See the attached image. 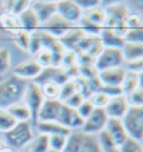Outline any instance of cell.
Instances as JSON below:
<instances>
[{"label":"cell","mask_w":143,"mask_h":152,"mask_svg":"<svg viewBox=\"0 0 143 152\" xmlns=\"http://www.w3.org/2000/svg\"><path fill=\"white\" fill-rule=\"evenodd\" d=\"M41 50V37H40V31L36 30L29 33V53L30 54H37Z\"/></svg>","instance_id":"836d02e7"},{"label":"cell","mask_w":143,"mask_h":152,"mask_svg":"<svg viewBox=\"0 0 143 152\" xmlns=\"http://www.w3.org/2000/svg\"><path fill=\"white\" fill-rule=\"evenodd\" d=\"M122 124L127 132L129 138H133L142 142L143 139V107H129Z\"/></svg>","instance_id":"7a4b0ae2"},{"label":"cell","mask_w":143,"mask_h":152,"mask_svg":"<svg viewBox=\"0 0 143 152\" xmlns=\"http://www.w3.org/2000/svg\"><path fill=\"white\" fill-rule=\"evenodd\" d=\"M0 152H14V151L12 149V148H6V146H4L3 149H0Z\"/></svg>","instance_id":"681fc988"},{"label":"cell","mask_w":143,"mask_h":152,"mask_svg":"<svg viewBox=\"0 0 143 152\" xmlns=\"http://www.w3.org/2000/svg\"><path fill=\"white\" fill-rule=\"evenodd\" d=\"M60 107L61 102L59 99H44L43 105L40 107V111L37 114V122L39 121H56Z\"/></svg>","instance_id":"9a60e30c"},{"label":"cell","mask_w":143,"mask_h":152,"mask_svg":"<svg viewBox=\"0 0 143 152\" xmlns=\"http://www.w3.org/2000/svg\"><path fill=\"white\" fill-rule=\"evenodd\" d=\"M34 61L41 67V68H47L52 67V53L46 50V48H41L37 54H34Z\"/></svg>","instance_id":"d590c367"},{"label":"cell","mask_w":143,"mask_h":152,"mask_svg":"<svg viewBox=\"0 0 143 152\" xmlns=\"http://www.w3.org/2000/svg\"><path fill=\"white\" fill-rule=\"evenodd\" d=\"M140 83H142V74H136V73H132V71L126 70V75H124L122 86H120L122 94L123 95H127L132 91H135L136 88L142 87Z\"/></svg>","instance_id":"603a6c76"},{"label":"cell","mask_w":143,"mask_h":152,"mask_svg":"<svg viewBox=\"0 0 143 152\" xmlns=\"http://www.w3.org/2000/svg\"><path fill=\"white\" fill-rule=\"evenodd\" d=\"M102 50H103V44L100 41V37L99 36L86 34L82 39V41L79 43V46L76 48V53H84L96 58Z\"/></svg>","instance_id":"4fadbf2b"},{"label":"cell","mask_w":143,"mask_h":152,"mask_svg":"<svg viewBox=\"0 0 143 152\" xmlns=\"http://www.w3.org/2000/svg\"><path fill=\"white\" fill-rule=\"evenodd\" d=\"M14 43L23 51H29V33L24 30H19L14 33Z\"/></svg>","instance_id":"60d3db41"},{"label":"cell","mask_w":143,"mask_h":152,"mask_svg":"<svg viewBox=\"0 0 143 152\" xmlns=\"http://www.w3.org/2000/svg\"><path fill=\"white\" fill-rule=\"evenodd\" d=\"M142 70H143V58L132 61V63H127V71H132V73H136V74H142Z\"/></svg>","instance_id":"c3c4849f"},{"label":"cell","mask_w":143,"mask_h":152,"mask_svg":"<svg viewBox=\"0 0 143 152\" xmlns=\"http://www.w3.org/2000/svg\"><path fill=\"white\" fill-rule=\"evenodd\" d=\"M17 19H19L20 30H24V31H27V33H32V31L39 30L40 23H39V20L36 17L34 12L30 9V6H29L26 10H23V12L17 16Z\"/></svg>","instance_id":"d6986e66"},{"label":"cell","mask_w":143,"mask_h":152,"mask_svg":"<svg viewBox=\"0 0 143 152\" xmlns=\"http://www.w3.org/2000/svg\"><path fill=\"white\" fill-rule=\"evenodd\" d=\"M84 36H86V34L83 33L79 27H72L69 31H66V33L59 39V41H60L61 46L64 47L66 51H75L76 53V48H77L79 43L82 41V39Z\"/></svg>","instance_id":"2e32d148"},{"label":"cell","mask_w":143,"mask_h":152,"mask_svg":"<svg viewBox=\"0 0 143 152\" xmlns=\"http://www.w3.org/2000/svg\"><path fill=\"white\" fill-rule=\"evenodd\" d=\"M16 124H17V121L7 113V110L0 108V132H7V131H10Z\"/></svg>","instance_id":"f546056e"},{"label":"cell","mask_w":143,"mask_h":152,"mask_svg":"<svg viewBox=\"0 0 143 152\" xmlns=\"http://www.w3.org/2000/svg\"><path fill=\"white\" fill-rule=\"evenodd\" d=\"M142 142L133 138H127L122 145L119 146V152H142Z\"/></svg>","instance_id":"74e56055"},{"label":"cell","mask_w":143,"mask_h":152,"mask_svg":"<svg viewBox=\"0 0 143 152\" xmlns=\"http://www.w3.org/2000/svg\"><path fill=\"white\" fill-rule=\"evenodd\" d=\"M122 37L124 43H143V28L126 30Z\"/></svg>","instance_id":"f35d334b"},{"label":"cell","mask_w":143,"mask_h":152,"mask_svg":"<svg viewBox=\"0 0 143 152\" xmlns=\"http://www.w3.org/2000/svg\"><path fill=\"white\" fill-rule=\"evenodd\" d=\"M75 1H76V4L82 9V12L90 10V9H93V7L100 4L99 0H75Z\"/></svg>","instance_id":"7dc6e473"},{"label":"cell","mask_w":143,"mask_h":152,"mask_svg":"<svg viewBox=\"0 0 143 152\" xmlns=\"http://www.w3.org/2000/svg\"><path fill=\"white\" fill-rule=\"evenodd\" d=\"M93 110H95V107L90 104V101H89V99H84L82 104L76 108V111H77V114H79V117H80L83 121L87 118L90 114L93 113Z\"/></svg>","instance_id":"7bdbcfd3"},{"label":"cell","mask_w":143,"mask_h":152,"mask_svg":"<svg viewBox=\"0 0 143 152\" xmlns=\"http://www.w3.org/2000/svg\"><path fill=\"white\" fill-rule=\"evenodd\" d=\"M107 119L109 118H107V115H106L103 108H95L93 113L84 119L82 126V132L86 134V135H96V134L102 132L104 129V126H106Z\"/></svg>","instance_id":"8992f818"},{"label":"cell","mask_w":143,"mask_h":152,"mask_svg":"<svg viewBox=\"0 0 143 152\" xmlns=\"http://www.w3.org/2000/svg\"><path fill=\"white\" fill-rule=\"evenodd\" d=\"M0 24H1L3 28L14 31V33L20 30V24H19L17 16L10 13V12H3V13L0 14Z\"/></svg>","instance_id":"484cf974"},{"label":"cell","mask_w":143,"mask_h":152,"mask_svg":"<svg viewBox=\"0 0 143 152\" xmlns=\"http://www.w3.org/2000/svg\"><path fill=\"white\" fill-rule=\"evenodd\" d=\"M72 27H75V24H70L66 20L61 19L59 14H55V16L50 20H47L44 24L39 26V30H40V31H46V33L52 34V36H55L57 39H60L61 36L66 33V31H69Z\"/></svg>","instance_id":"9c48e42d"},{"label":"cell","mask_w":143,"mask_h":152,"mask_svg":"<svg viewBox=\"0 0 143 152\" xmlns=\"http://www.w3.org/2000/svg\"><path fill=\"white\" fill-rule=\"evenodd\" d=\"M29 6H30V1H27V0H14V1H6L4 3L6 12H10V13L16 14V16H19Z\"/></svg>","instance_id":"1f68e13d"},{"label":"cell","mask_w":143,"mask_h":152,"mask_svg":"<svg viewBox=\"0 0 143 152\" xmlns=\"http://www.w3.org/2000/svg\"><path fill=\"white\" fill-rule=\"evenodd\" d=\"M95 57L84 53H76V64L77 66H95Z\"/></svg>","instance_id":"bcb514c9"},{"label":"cell","mask_w":143,"mask_h":152,"mask_svg":"<svg viewBox=\"0 0 143 152\" xmlns=\"http://www.w3.org/2000/svg\"><path fill=\"white\" fill-rule=\"evenodd\" d=\"M83 101H84V98H83V95L79 91L77 93H75L73 95H70V97H67V98L63 101V104L64 105H67V107H70V108H73V110H76L77 107L82 104Z\"/></svg>","instance_id":"f6af8a7d"},{"label":"cell","mask_w":143,"mask_h":152,"mask_svg":"<svg viewBox=\"0 0 143 152\" xmlns=\"http://www.w3.org/2000/svg\"><path fill=\"white\" fill-rule=\"evenodd\" d=\"M40 90L43 93L44 99H59L60 86H57L55 83H46V84L40 86Z\"/></svg>","instance_id":"d6a6232c"},{"label":"cell","mask_w":143,"mask_h":152,"mask_svg":"<svg viewBox=\"0 0 143 152\" xmlns=\"http://www.w3.org/2000/svg\"><path fill=\"white\" fill-rule=\"evenodd\" d=\"M123 24L126 27V30H135V28H143L142 27V17L139 13H132L126 16V19L123 20Z\"/></svg>","instance_id":"e575fe53"},{"label":"cell","mask_w":143,"mask_h":152,"mask_svg":"<svg viewBox=\"0 0 143 152\" xmlns=\"http://www.w3.org/2000/svg\"><path fill=\"white\" fill-rule=\"evenodd\" d=\"M33 138V129L30 122H17L10 131L4 132L6 144L10 145V148H17V149L26 146L29 142H32Z\"/></svg>","instance_id":"3957f363"},{"label":"cell","mask_w":143,"mask_h":152,"mask_svg":"<svg viewBox=\"0 0 143 152\" xmlns=\"http://www.w3.org/2000/svg\"><path fill=\"white\" fill-rule=\"evenodd\" d=\"M30 9L34 12L39 23L44 24L56 14V1H47V0H36L30 1Z\"/></svg>","instance_id":"30bf717a"},{"label":"cell","mask_w":143,"mask_h":152,"mask_svg":"<svg viewBox=\"0 0 143 152\" xmlns=\"http://www.w3.org/2000/svg\"><path fill=\"white\" fill-rule=\"evenodd\" d=\"M49 149V137L39 134V137L32 139L30 142V151L29 152H47Z\"/></svg>","instance_id":"83f0119b"},{"label":"cell","mask_w":143,"mask_h":152,"mask_svg":"<svg viewBox=\"0 0 143 152\" xmlns=\"http://www.w3.org/2000/svg\"><path fill=\"white\" fill-rule=\"evenodd\" d=\"M21 99L26 104V107L30 110L32 122L36 125V122H37V114L40 111V107L44 102V97H43V93H41V90H40V86L34 84L33 81L29 83L27 86H26V90H24V94H23V98Z\"/></svg>","instance_id":"277c9868"},{"label":"cell","mask_w":143,"mask_h":152,"mask_svg":"<svg viewBox=\"0 0 143 152\" xmlns=\"http://www.w3.org/2000/svg\"><path fill=\"white\" fill-rule=\"evenodd\" d=\"M56 122H59L60 125L66 126L67 129H77V128H82L83 126V121L76 110L70 108V107L64 105L61 102V107H60V111H59V115L56 118Z\"/></svg>","instance_id":"ba28073f"},{"label":"cell","mask_w":143,"mask_h":152,"mask_svg":"<svg viewBox=\"0 0 143 152\" xmlns=\"http://www.w3.org/2000/svg\"><path fill=\"white\" fill-rule=\"evenodd\" d=\"M79 152H102L96 135H86L84 134V139H83V144Z\"/></svg>","instance_id":"f1b7e54d"},{"label":"cell","mask_w":143,"mask_h":152,"mask_svg":"<svg viewBox=\"0 0 143 152\" xmlns=\"http://www.w3.org/2000/svg\"><path fill=\"white\" fill-rule=\"evenodd\" d=\"M27 83L19 77H10L4 83H0V108L6 110L16 102H20Z\"/></svg>","instance_id":"6da1fadb"},{"label":"cell","mask_w":143,"mask_h":152,"mask_svg":"<svg viewBox=\"0 0 143 152\" xmlns=\"http://www.w3.org/2000/svg\"><path fill=\"white\" fill-rule=\"evenodd\" d=\"M10 68V51L7 48H0V74L6 73Z\"/></svg>","instance_id":"ee69618b"},{"label":"cell","mask_w":143,"mask_h":152,"mask_svg":"<svg viewBox=\"0 0 143 152\" xmlns=\"http://www.w3.org/2000/svg\"><path fill=\"white\" fill-rule=\"evenodd\" d=\"M123 63H124V58H123V54L120 48L103 47V50L99 53V56L95 60V68L99 73V71H103V70L122 67Z\"/></svg>","instance_id":"5b68a950"},{"label":"cell","mask_w":143,"mask_h":152,"mask_svg":"<svg viewBox=\"0 0 143 152\" xmlns=\"http://www.w3.org/2000/svg\"><path fill=\"white\" fill-rule=\"evenodd\" d=\"M47 152H59V151H55V149H50V148H49Z\"/></svg>","instance_id":"816d5d0a"},{"label":"cell","mask_w":143,"mask_h":152,"mask_svg":"<svg viewBox=\"0 0 143 152\" xmlns=\"http://www.w3.org/2000/svg\"><path fill=\"white\" fill-rule=\"evenodd\" d=\"M75 93H77V84H76V80L75 78H70L67 80L63 86H60V94H59V101L63 102L64 99L73 95Z\"/></svg>","instance_id":"4dcf8cb0"},{"label":"cell","mask_w":143,"mask_h":152,"mask_svg":"<svg viewBox=\"0 0 143 152\" xmlns=\"http://www.w3.org/2000/svg\"><path fill=\"white\" fill-rule=\"evenodd\" d=\"M56 14H59L63 20L70 24L77 23L82 17V9L76 4L75 0H60L56 1Z\"/></svg>","instance_id":"52a82bcc"},{"label":"cell","mask_w":143,"mask_h":152,"mask_svg":"<svg viewBox=\"0 0 143 152\" xmlns=\"http://www.w3.org/2000/svg\"><path fill=\"white\" fill-rule=\"evenodd\" d=\"M104 113L107 115V118H116V119H122L124 117L126 111L129 110V104L126 101L124 95H116L112 97L107 102V105L103 108Z\"/></svg>","instance_id":"8fae6325"},{"label":"cell","mask_w":143,"mask_h":152,"mask_svg":"<svg viewBox=\"0 0 143 152\" xmlns=\"http://www.w3.org/2000/svg\"><path fill=\"white\" fill-rule=\"evenodd\" d=\"M100 41H102L103 47H107V48H120L124 46V41L123 37L120 34H117L116 31L110 30V28H102V31L99 34Z\"/></svg>","instance_id":"ffe728a7"},{"label":"cell","mask_w":143,"mask_h":152,"mask_svg":"<svg viewBox=\"0 0 143 152\" xmlns=\"http://www.w3.org/2000/svg\"><path fill=\"white\" fill-rule=\"evenodd\" d=\"M83 139H84L83 132H73L72 131L70 135H67V138H66V145L61 152H79L83 144Z\"/></svg>","instance_id":"cb8c5ba5"},{"label":"cell","mask_w":143,"mask_h":152,"mask_svg":"<svg viewBox=\"0 0 143 152\" xmlns=\"http://www.w3.org/2000/svg\"><path fill=\"white\" fill-rule=\"evenodd\" d=\"M112 152H119V148H116L115 151H112Z\"/></svg>","instance_id":"f5cc1de1"},{"label":"cell","mask_w":143,"mask_h":152,"mask_svg":"<svg viewBox=\"0 0 143 152\" xmlns=\"http://www.w3.org/2000/svg\"><path fill=\"white\" fill-rule=\"evenodd\" d=\"M126 75V68L123 67H116V68H109L97 73V77L100 80L103 86L109 87H120L123 83V78Z\"/></svg>","instance_id":"7c38bea8"},{"label":"cell","mask_w":143,"mask_h":152,"mask_svg":"<svg viewBox=\"0 0 143 152\" xmlns=\"http://www.w3.org/2000/svg\"><path fill=\"white\" fill-rule=\"evenodd\" d=\"M36 128L39 129V134L47 135V137H50V135H64V137H67L72 132L70 129L60 125L56 121H39L36 124Z\"/></svg>","instance_id":"ac0fdd59"},{"label":"cell","mask_w":143,"mask_h":152,"mask_svg":"<svg viewBox=\"0 0 143 152\" xmlns=\"http://www.w3.org/2000/svg\"><path fill=\"white\" fill-rule=\"evenodd\" d=\"M40 71H41V67L32 58V60L23 61L21 64H19V66L16 67L14 68V75L21 80H26V78L34 80L40 74Z\"/></svg>","instance_id":"e0dca14e"},{"label":"cell","mask_w":143,"mask_h":152,"mask_svg":"<svg viewBox=\"0 0 143 152\" xmlns=\"http://www.w3.org/2000/svg\"><path fill=\"white\" fill-rule=\"evenodd\" d=\"M87 99L90 101V104L95 107V108H104V107L107 105L110 97L103 93H93Z\"/></svg>","instance_id":"ab89813d"},{"label":"cell","mask_w":143,"mask_h":152,"mask_svg":"<svg viewBox=\"0 0 143 152\" xmlns=\"http://www.w3.org/2000/svg\"><path fill=\"white\" fill-rule=\"evenodd\" d=\"M104 131L109 134V137L113 139V142L116 144V146H120L129 138L127 132L124 129V126L122 124V119H116V118H109L104 126Z\"/></svg>","instance_id":"5bb4252c"},{"label":"cell","mask_w":143,"mask_h":152,"mask_svg":"<svg viewBox=\"0 0 143 152\" xmlns=\"http://www.w3.org/2000/svg\"><path fill=\"white\" fill-rule=\"evenodd\" d=\"M126 97V101L129 107H142L143 105V90L142 87L136 88L135 91H132L130 94L124 95Z\"/></svg>","instance_id":"8d00e7d4"},{"label":"cell","mask_w":143,"mask_h":152,"mask_svg":"<svg viewBox=\"0 0 143 152\" xmlns=\"http://www.w3.org/2000/svg\"><path fill=\"white\" fill-rule=\"evenodd\" d=\"M97 142H99V145H100V149L102 152H112L115 151L116 148H119V146H116V144L113 142V139L109 137V134L106 132L104 129H103L102 132L97 134Z\"/></svg>","instance_id":"4316f807"},{"label":"cell","mask_w":143,"mask_h":152,"mask_svg":"<svg viewBox=\"0 0 143 152\" xmlns=\"http://www.w3.org/2000/svg\"><path fill=\"white\" fill-rule=\"evenodd\" d=\"M66 138L67 137H64V135H50L49 137V148L61 152L66 145Z\"/></svg>","instance_id":"b9f144b4"},{"label":"cell","mask_w":143,"mask_h":152,"mask_svg":"<svg viewBox=\"0 0 143 152\" xmlns=\"http://www.w3.org/2000/svg\"><path fill=\"white\" fill-rule=\"evenodd\" d=\"M4 141H3V139H0V149H3V148H4Z\"/></svg>","instance_id":"f907efd6"},{"label":"cell","mask_w":143,"mask_h":152,"mask_svg":"<svg viewBox=\"0 0 143 152\" xmlns=\"http://www.w3.org/2000/svg\"><path fill=\"white\" fill-rule=\"evenodd\" d=\"M7 113L10 114L17 122H30L32 121V114L24 102H16L13 105H10L9 108H6Z\"/></svg>","instance_id":"7402d4cb"},{"label":"cell","mask_w":143,"mask_h":152,"mask_svg":"<svg viewBox=\"0 0 143 152\" xmlns=\"http://www.w3.org/2000/svg\"><path fill=\"white\" fill-rule=\"evenodd\" d=\"M83 17H86L89 21H92L93 24H97V26H103V23H104V20H106V12H104V7H102L100 4L99 6L93 7V9H90V10H86V12H83L82 14Z\"/></svg>","instance_id":"d4e9b609"},{"label":"cell","mask_w":143,"mask_h":152,"mask_svg":"<svg viewBox=\"0 0 143 152\" xmlns=\"http://www.w3.org/2000/svg\"><path fill=\"white\" fill-rule=\"evenodd\" d=\"M122 54L124 61L132 63L143 58V43H124L122 47Z\"/></svg>","instance_id":"44dd1931"}]
</instances>
